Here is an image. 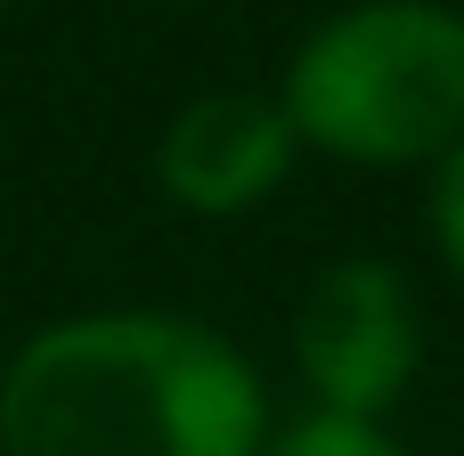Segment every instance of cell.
Wrapping results in <instances>:
<instances>
[{"instance_id": "1", "label": "cell", "mask_w": 464, "mask_h": 456, "mask_svg": "<svg viewBox=\"0 0 464 456\" xmlns=\"http://www.w3.org/2000/svg\"><path fill=\"white\" fill-rule=\"evenodd\" d=\"M269 432L253 351L171 302L57 310L0 359V456H261Z\"/></svg>"}, {"instance_id": "2", "label": "cell", "mask_w": 464, "mask_h": 456, "mask_svg": "<svg viewBox=\"0 0 464 456\" xmlns=\"http://www.w3.org/2000/svg\"><path fill=\"white\" fill-rule=\"evenodd\" d=\"M302 155L351 171H432L464 139V8L449 0H343L277 73Z\"/></svg>"}, {"instance_id": "3", "label": "cell", "mask_w": 464, "mask_h": 456, "mask_svg": "<svg viewBox=\"0 0 464 456\" xmlns=\"http://www.w3.org/2000/svg\"><path fill=\"white\" fill-rule=\"evenodd\" d=\"M285 359L302 408L392 424L424 375V302L408 269L383 253H334L285 318Z\"/></svg>"}, {"instance_id": "4", "label": "cell", "mask_w": 464, "mask_h": 456, "mask_svg": "<svg viewBox=\"0 0 464 456\" xmlns=\"http://www.w3.org/2000/svg\"><path fill=\"white\" fill-rule=\"evenodd\" d=\"M302 171V139L277 90H196L163 114L147 179L179 220H253Z\"/></svg>"}, {"instance_id": "5", "label": "cell", "mask_w": 464, "mask_h": 456, "mask_svg": "<svg viewBox=\"0 0 464 456\" xmlns=\"http://www.w3.org/2000/svg\"><path fill=\"white\" fill-rule=\"evenodd\" d=\"M261 456H416L392 424H359V416H318V408H302V416H277V432H269V449Z\"/></svg>"}, {"instance_id": "6", "label": "cell", "mask_w": 464, "mask_h": 456, "mask_svg": "<svg viewBox=\"0 0 464 456\" xmlns=\"http://www.w3.org/2000/svg\"><path fill=\"white\" fill-rule=\"evenodd\" d=\"M424 237H432L440 269L464 286V139L424 171Z\"/></svg>"}, {"instance_id": "7", "label": "cell", "mask_w": 464, "mask_h": 456, "mask_svg": "<svg viewBox=\"0 0 464 456\" xmlns=\"http://www.w3.org/2000/svg\"><path fill=\"white\" fill-rule=\"evenodd\" d=\"M155 8H204V0H155Z\"/></svg>"}, {"instance_id": "8", "label": "cell", "mask_w": 464, "mask_h": 456, "mask_svg": "<svg viewBox=\"0 0 464 456\" xmlns=\"http://www.w3.org/2000/svg\"><path fill=\"white\" fill-rule=\"evenodd\" d=\"M8 8H16V0H0V16H8Z\"/></svg>"}]
</instances>
